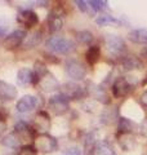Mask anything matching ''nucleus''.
I'll return each mask as SVG.
<instances>
[{"instance_id": "f257e3e1", "label": "nucleus", "mask_w": 147, "mask_h": 155, "mask_svg": "<svg viewBox=\"0 0 147 155\" xmlns=\"http://www.w3.org/2000/svg\"><path fill=\"white\" fill-rule=\"evenodd\" d=\"M47 47L48 49H51L56 53H62V54H66V53L74 51V47L75 44L68 40L66 38L62 36H52L51 39H48L47 41Z\"/></svg>"}, {"instance_id": "f03ea898", "label": "nucleus", "mask_w": 147, "mask_h": 155, "mask_svg": "<svg viewBox=\"0 0 147 155\" xmlns=\"http://www.w3.org/2000/svg\"><path fill=\"white\" fill-rule=\"evenodd\" d=\"M65 69H66V74L70 76L72 80H83L87 74L85 67L83 66L79 61L72 60V58L66 61Z\"/></svg>"}, {"instance_id": "7ed1b4c3", "label": "nucleus", "mask_w": 147, "mask_h": 155, "mask_svg": "<svg viewBox=\"0 0 147 155\" xmlns=\"http://www.w3.org/2000/svg\"><path fill=\"white\" fill-rule=\"evenodd\" d=\"M35 146L36 150L41 153H53L54 150H57V141L52 136L44 133L35 140Z\"/></svg>"}, {"instance_id": "20e7f679", "label": "nucleus", "mask_w": 147, "mask_h": 155, "mask_svg": "<svg viewBox=\"0 0 147 155\" xmlns=\"http://www.w3.org/2000/svg\"><path fill=\"white\" fill-rule=\"evenodd\" d=\"M105 45L107 47L109 52L114 53V54H121L125 51L124 40L117 35H107L105 39Z\"/></svg>"}, {"instance_id": "39448f33", "label": "nucleus", "mask_w": 147, "mask_h": 155, "mask_svg": "<svg viewBox=\"0 0 147 155\" xmlns=\"http://www.w3.org/2000/svg\"><path fill=\"white\" fill-rule=\"evenodd\" d=\"M61 94L65 96L67 100H77L84 96V89L75 83H66L61 88Z\"/></svg>"}, {"instance_id": "423d86ee", "label": "nucleus", "mask_w": 147, "mask_h": 155, "mask_svg": "<svg viewBox=\"0 0 147 155\" xmlns=\"http://www.w3.org/2000/svg\"><path fill=\"white\" fill-rule=\"evenodd\" d=\"M49 106L56 114H63L68 110V100L63 94H56L49 98Z\"/></svg>"}, {"instance_id": "0eeeda50", "label": "nucleus", "mask_w": 147, "mask_h": 155, "mask_svg": "<svg viewBox=\"0 0 147 155\" xmlns=\"http://www.w3.org/2000/svg\"><path fill=\"white\" fill-rule=\"evenodd\" d=\"M17 21L21 23V25H23L24 27L30 28L32 26H35L36 23L39 22V18H38L35 12L28 11V9H23V11H21V12L18 13Z\"/></svg>"}, {"instance_id": "6e6552de", "label": "nucleus", "mask_w": 147, "mask_h": 155, "mask_svg": "<svg viewBox=\"0 0 147 155\" xmlns=\"http://www.w3.org/2000/svg\"><path fill=\"white\" fill-rule=\"evenodd\" d=\"M36 105H38V100L34 96H23L22 98L17 102L16 109H17L18 113L26 114V113L32 111L36 107Z\"/></svg>"}, {"instance_id": "1a4fd4ad", "label": "nucleus", "mask_w": 147, "mask_h": 155, "mask_svg": "<svg viewBox=\"0 0 147 155\" xmlns=\"http://www.w3.org/2000/svg\"><path fill=\"white\" fill-rule=\"evenodd\" d=\"M130 83L125 78H117L115 80L114 85H112V92H114L115 97H124L129 93L130 91Z\"/></svg>"}, {"instance_id": "9d476101", "label": "nucleus", "mask_w": 147, "mask_h": 155, "mask_svg": "<svg viewBox=\"0 0 147 155\" xmlns=\"http://www.w3.org/2000/svg\"><path fill=\"white\" fill-rule=\"evenodd\" d=\"M24 38H26V32L22 31V30H16V31L11 32L5 38L4 45H5V48H8V49H13V48H16L21 44Z\"/></svg>"}, {"instance_id": "9b49d317", "label": "nucleus", "mask_w": 147, "mask_h": 155, "mask_svg": "<svg viewBox=\"0 0 147 155\" xmlns=\"http://www.w3.org/2000/svg\"><path fill=\"white\" fill-rule=\"evenodd\" d=\"M17 97V88L7 81L0 80V100L12 101Z\"/></svg>"}, {"instance_id": "f8f14e48", "label": "nucleus", "mask_w": 147, "mask_h": 155, "mask_svg": "<svg viewBox=\"0 0 147 155\" xmlns=\"http://www.w3.org/2000/svg\"><path fill=\"white\" fill-rule=\"evenodd\" d=\"M39 84H40V87L45 92H52V91L58 89V81L56 78L51 74H47L44 78H41V79L39 80Z\"/></svg>"}, {"instance_id": "ddd939ff", "label": "nucleus", "mask_w": 147, "mask_h": 155, "mask_svg": "<svg viewBox=\"0 0 147 155\" xmlns=\"http://www.w3.org/2000/svg\"><path fill=\"white\" fill-rule=\"evenodd\" d=\"M129 40L137 44H147V28H137L129 32Z\"/></svg>"}, {"instance_id": "4468645a", "label": "nucleus", "mask_w": 147, "mask_h": 155, "mask_svg": "<svg viewBox=\"0 0 147 155\" xmlns=\"http://www.w3.org/2000/svg\"><path fill=\"white\" fill-rule=\"evenodd\" d=\"M35 75L30 69H21L17 72V83L19 85H27L34 81Z\"/></svg>"}, {"instance_id": "2eb2a0df", "label": "nucleus", "mask_w": 147, "mask_h": 155, "mask_svg": "<svg viewBox=\"0 0 147 155\" xmlns=\"http://www.w3.org/2000/svg\"><path fill=\"white\" fill-rule=\"evenodd\" d=\"M47 23H48V28H49V31L51 32H56L58 30H61L62 25H63L62 18L60 16H57V14H53V13L48 17Z\"/></svg>"}, {"instance_id": "dca6fc26", "label": "nucleus", "mask_w": 147, "mask_h": 155, "mask_svg": "<svg viewBox=\"0 0 147 155\" xmlns=\"http://www.w3.org/2000/svg\"><path fill=\"white\" fill-rule=\"evenodd\" d=\"M49 123H51V120H49V116L47 113H39L36 119H35V127L38 130H41V132H44V130H47L49 128Z\"/></svg>"}, {"instance_id": "f3484780", "label": "nucleus", "mask_w": 147, "mask_h": 155, "mask_svg": "<svg viewBox=\"0 0 147 155\" xmlns=\"http://www.w3.org/2000/svg\"><path fill=\"white\" fill-rule=\"evenodd\" d=\"M2 143L4 145V146H7V147L17 149L19 145H21V138H19L18 133L17 134L16 133H9L2 140Z\"/></svg>"}, {"instance_id": "a211bd4d", "label": "nucleus", "mask_w": 147, "mask_h": 155, "mask_svg": "<svg viewBox=\"0 0 147 155\" xmlns=\"http://www.w3.org/2000/svg\"><path fill=\"white\" fill-rule=\"evenodd\" d=\"M94 153H96V155H115V150L109 142L102 141L96 145Z\"/></svg>"}, {"instance_id": "6ab92c4d", "label": "nucleus", "mask_w": 147, "mask_h": 155, "mask_svg": "<svg viewBox=\"0 0 147 155\" xmlns=\"http://www.w3.org/2000/svg\"><path fill=\"white\" fill-rule=\"evenodd\" d=\"M119 143L121 145V147L124 150H132L136 146V140L133 136H130V133H126V134H121L120 136V140H119Z\"/></svg>"}, {"instance_id": "aec40b11", "label": "nucleus", "mask_w": 147, "mask_h": 155, "mask_svg": "<svg viewBox=\"0 0 147 155\" xmlns=\"http://www.w3.org/2000/svg\"><path fill=\"white\" fill-rule=\"evenodd\" d=\"M141 66H142V64L139 62L138 58H136V57H126V58H124V61H122V69L126 71L139 69Z\"/></svg>"}, {"instance_id": "412c9836", "label": "nucleus", "mask_w": 147, "mask_h": 155, "mask_svg": "<svg viewBox=\"0 0 147 155\" xmlns=\"http://www.w3.org/2000/svg\"><path fill=\"white\" fill-rule=\"evenodd\" d=\"M132 128H133V123H132L129 119H126V118H120L119 119V125H117V129H119L120 134L130 133Z\"/></svg>"}, {"instance_id": "4be33fe9", "label": "nucleus", "mask_w": 147, "mask_h": 155, "mask_svg": "<svg viewBox=\"0 0 147 155\" xmlns=\"http://www.w3.org/2000/svg\"><path fill=\"white\" fill-rule=\"evenodd\" d=\"M100 53H101V51L98 47H90L89 49L87 51V54H85L88 62H89L90 65H94L98 61V58H100Z\"/></svg>"}, {"instance_id": "5701e85b", "label": "nucleus", "mask_w": 147, "mask_h": 155, "mask_svg": "<svg viewBox=\"0 0 147 155\" xmlns=\"http://www.w3.org/2000/svg\"><path fill=\"white\" fill-rule=\"evenodd\" d=\"M92 94L94 96V98H97L98 101H101V102L103 104H109V100H107V94L106 92L101 88V87L98 85H93L92 88Z\"/></svg>"}, {"instance_id": "b1692460", "label": "nucleus", "mask_w": 147, "mask_h": 155, "mask_svg": "<svg viewBox=\"0 0 147 155\" xmlns=\"http://www.w3.org/2000/svg\"><path fill=\"white\" fill-rule=\"evenodd\" d=\"M96 23L98 26H106L110 23H119V21L114 16H109V14H102L96 19Z\"/></svg>"}, {"instance_id": "393cba45", "label": "nucleus", "mask_w": 147, "mask_h": 155, "mask_svg": "<svg viewBox=\"0 0 147 155\" xmlns=\"http://www.w3.org/2000/svg\"><path fill=\"white\" fill-rule=\"evenodd\" d=\"M47 74H49L48 70H47V66L41 64V62H36L35 64V76L38 78V81L41 79V78H44Z\"/></svg>"}, {"instance_id": "a878e982", "label": "nucleus", "mask_w": 147, "mask_h": 155, "mask_svg": "<svg viewBox=\"0 0 147 155\" xmlns=\"http://www.w3.org/2000/svg\"><path fill=\"white\" fill-rule=\"evenodd\" d=\"M88 5L93 11H103V9L107 8V2H103V0H90V2H88Z\"/></svg>"}, {"instance_id": "bb28decb", "label": "nucleus", "mask_w": 147, "mask_h": 155, "mask_svg": "<svg viewBox=\"0 0 147 155\" xmlns=\"http://www.w3.org/2000/svg\"><path fill=\"white\" fill-rule=\"evenodd\" d=\"M77 39H79V41L84 43V44H89V43L93 40V35H92L90 31L84 30V31L77 32Z\"/></svg>"}, {"instance_id": "cd10ccee", "label": "nucleus", "mask_w": 147, "mask_h": 155, "mask_svg": "<svg viewBox=\"0 0 147 155\" xmlns=\"http://www.w3.org/2000/svg\"><path fill=\"white\" fill-rule=\"evenodd\" d=\"M40 38H41V36H40V32H34L32 35L27 36V40H26V43H24V45L28 47V48L36 45L40 41Z\"/></svg>"}, {"instance_id": "c85d7f7f", "label": "nucleus", "mask_w": 147, "mask_h": 155, "mask_svg": "<svg viewBox=\"0 0 147 155\" xmlns=\"http://www.w3.org/2000/svg\"><path fill=\"white\" fill-rule=\"evenodd\" d=\"M18 155H36V150L32 149L31 146H26V147H22Z\"/></svg>"}, {"instance_id": "c756f323", "label": "nucleus", "mask_w": 147, "mask_h": 155, "mask_svg": "<svg viewBox=\"0 0 147 155\" xmlns=\"http://www.w3.org/2000/svg\"><path fill=\"white\" fill-rule=\"evenodd\" d=\"M63 155H81V151H80V149H79V147L72 146V147H68Z\"/></svg>"}, {"instance_id": "7c9ffc66", "label": "nucleus", "mask_w": 147, "mask_h": 155, "mask_svg": "<svg viewBox=\"0 0 147 155\" xmlns=\"http://www.w3.org/2000/svg\"><path fill=\"white\" fill-rule=\"evenodd\" d=\"M139 133L147 137V118H146L143 122L141 123V125H139Z\"/></svg>"}, {"instance_id": "2f4dec72", "label": "nucleus", "mask_w": 147, "mask_h": 155, "mask_svg": "<svg viewBox=\"0 0 147 155\" xmlns=\"http://www.w3.org/2000/svg\"><path fill=\"white\" fill-rule=\"evenodd\" d=\"M75 3H76V5L80 8V11L87 12V5H88L87 2H83V0H77V2H75Z\"/></svg>"}, {"instance_id": "473e14b6", "label": "nucleus", "mask_w": 147, "mask_h": 155, "mask_svg": "<svg viewBox=\"0 0 147 155\" xmlns=\"http://www.w3.org/2000/svg\"><path fill=\"white\" fill-rule=\"evenodd\" d=\"M5 129H7V124L4 120H0V136H2L4 132H5Z\"/></svg>"}, {"instance_id": "72a5a7b5", "label": "nucleus", "mask_w": 147, "mask_h": 155, "mask_svg": "<svg viewBox=\"0 0 147 155\" xmlns=\"http://www.w3.org/2000/svg\"><path fill=\"white\" fill-rule=\"evenodd\" d=\"M141 102H142V105L147 106V91L142 93V96H141Z\"/></svg>"}, {"instance_id": "f704fd0d", "label": "nucleus", "mask_w": 147, "mask_h": 155, "mask_svg": "<svg viewBox=\"0 0 147 155\" xmlns=\"http://www.w3.org/2000/svg\"><path fill=\"white\" fill-rule=\"evenodd\" d=\"M5 32H7V27L0 26V36H4L5 35Z\"/></svg>"}]
</instances>
